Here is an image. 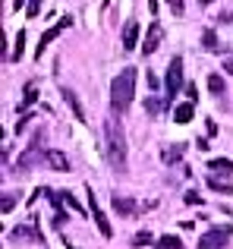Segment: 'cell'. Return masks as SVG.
I'll list each match as a JSON object with an SVG mask.
<instances>
[{
	"mask_svg": "<svg viewBox=\"0 0 233 249\" xmlns=\"http://www.w3.org/2000/svg\"><path fill=\"white\" fill-rule=\"evenodd\" d=\"M104 139H107V161L116 174L126 170V133H123L120 117H107L104 120Z\"/></svg>",
	"mask_w": 233,
	"mask_h": 249,
	"instance_id": "6da1fadb",
	"label": "cell"
},
{
	"mask_svg": "<svg viewBox=\"0 0 233 249\" xmlns=\"http://www.w3.org/2000/svg\"><path fill=\"white\" fill-rule=\"evenodd\" d=\"M135 76H139V73H135L133 67L120 70V76H114V82H111V114L114 117H123V114H126V107L133 104Z\"/></svg>",
	"mask_w": 233,
	"mask_h": 249,
	"instance_id": "7a4b0ae2",
	"label": "cell"
},
{
	"mask_svg": "<svg viewBox=\"0 0 233 249\" xmlns=\"http://www.w3.org/2000/svg\"><path fill=\"white\" fill-rule=\"evenodd\" d=\"M44 129H38L35 136H32V145H25V152L19 155L16 161V170H32L38 164H48V152H44Z\"/></svg>",
	"mask_w": 233,
	"mask_h": 249,
	"instance_id": "3957f363",
	"label": "cell"
},
{
	"mask_svg": "<svg viewBox=\"0 0 233 249\" xmlns=\"http://www.w3.org/2000/svg\"><path fill=\"white\" fill-rule=\"evenodd\" d=\"M164 89H167V104L173 101V95H180L183 85V57H173L170 67H167V76H164Z\"/></svg>",
	"mask_w": 233,
	"mask_h": 249,
	"instance_id": "277c9868",
	"label": "cell"
},
{
	"mask_svg": "<svg viewBox=\"0 0 233 249\" xmlns=\"http://www.w3.org/2000/svg\"><path fill=\"white\" fill-rule=\"evenodd\" d=\"M230 240V224H221V227H211L208 233H202L196 249H224Z\"/></svg>",
	"mask_w": 233,
	"mask_h": 249,
	"instance_id": "5b68a950",
	"label": "cell"
},
{
	"mask_svg": "<svg viewBox=\"0 0 233 249\" xmlns=\"http://www.w3.org/2000/svg\"><path fill=\"white\" fill-rule=\"evenodd\" d=\"M85 193H88V208H92V218H95V224H98L101 237L111 240V237H114V227H111V221L104 218V212L98 208V202H95V189H92V186H85Z\"/></svg>",
	"mask_w": 233,
	"mask_h": 249,
	"instance_id": "8992f818",
	"label": "cell"
},
{
	"mask_svg": "<svg viewBox=\"0 0 233 249\" xmlns=\"http://www.w3.org/2000/svg\"><path fill=\"white\" fill-rule=\"evenodd\" d=\"M69 25H73V19H69V16H60V19H57V25H50V29L44 32V35H41V44H38V54H35L38 60H41V57H44V48H48V44L54 41L57 35H63V32L69 29Z\"/></svg>",
	"mask_w": 233,
	"mask_h": 249,
	"instance_id": "52a82bcc",
	"label": "cell"
},
{
	"mask_svg": "<svg viewBox=\"0 0 233 249\" xmlns=\"http://www.w3.org/2000/svg\"><path fill=\"white\" fill-rule=\"evenodd\" d=\"M161 38H164L161 22H151V25H148V32H145V41H142V51H145V54H154L158 44H161Z\"/></svg>",
	"mask_w": 233,
	"mask_h": 249,
	"instance_id": "ba28073f",
	"label": "cell"
},
{
	"mask_svg": "<svg viewBox=\"0 0 233 249\" xmlns=\"http://www.w3.org/2000/svg\"><path fill=\"white\" fill-rule=\"evenodd\" d=\"M120 41H123V51H133L135 44H139V19H129V22L123 25Z\"/></svg>",
	"mask_w": 233,
	"mask_h": 249,
	"instance_id": "9c48e42d",
	"label": "cell"
},
{
	"mask_svg": "<svg viewBox=\"0 0 233 249\" xmlns=\"http://www.w3.org/2000/svg\"><path fill=\"white\" fill-rule=\"evenodd\" d=\"M10 240H16V243H22V240H32V243H41V240H44V233L38 231V224H32V227H16V231L10 233Z\"/></svg>",
	"mask_w": 233,
	"mask_h": 249,
	"instance_id": "30bf717a",
	"label": "cell"
},
{
	"mask_svg": "<svg viewBox=\"0 0 233 249\" xmlns=\"http://www.w3.org/2000/svg\"><path fill=\"white\" fill-rule=\"evenodd\" d=\"M48 167L57 170V174H67V170H69V158L63 152H57V148H48Z\"/></svg>",
	"mask_w": 233,
	"mask_h": 249,
	"instance_id": "8fae6325",
	"label": "cell"
},
{
	"mask_svg": "<svg viewBox=\"0 0 233 249\" xmlns=\"http://www.w3.org/2000/svg\"><path fill=\"white\" fill-rule=\"evenodd\" d=\"M60 95H63V101H67V107L73 110V117H76V120H85V110H82V104H79V95H76L73 89H63Z\"/></svg>",
	"mask_w": 233,
	"mask_h": 249,
	"instance_id": "7c38bea8",
	"label": "cell"
},
{
	"mask_svg": "<svg viewBox=\"0 0 233 249\" xmlns=\"http://www.w3.org/2000/svg\"><path fill=\"white\" fill-rule=\"evenodd\" d=\"M192 117H196V104H192V101H183V104H177V107H173V120H177L180 126H183V123H189Z\"/></svg>",
	"mask_w": 233,
	"mask_h": 249,
	"instance_id": "4fadbf2b",
	"label": "cell"
},
{
	"mask_svg": "<svg viewBox=\"0 0 233 249\" xmlns=\"http://www.w3.org/2000/svg\"><path fill=\"white\" fill-rule=\"evenodd\" d=\"M186 145H180V142H173V145H167L164 152H161V158H164V164H177L180 158H183Z\"/></svg>",
	"mask_w": 233,
	"mask_h": 249,
	"instance_id": "5bb4252c",
	"label": "cell"
},
{
	"mask_svg": "<svg viewBox=\"0 0 233 249\" xmlns=\"http://www.w3.org/2000/svg\"><path fill=\"white\" fill-rule=\"evenodd\" d=\"M35 98H38V85H35V82H29V85L22 89V101H19V110L25 114V110L35 104Z\"/></svg>",
	"mask_w": 233,
	"mask_h": 249,
	"instance_id": "9a60e30c",
	"label": "cell"
},
{
	"mask_svg": "<svg viewBox=\"0 0 233 249\" xmlns=\"http://www.w3.org/2000/svg\"><path fill=\"white\" fill-rule=\"evenodd\" d=\"M208 186L215 189V193H224V196H230V193H233V183H230V180H224V177H217V174H211V177H208Z\"/></svg>",
	"mask_w": 233,
	"mask_h": 249,
	"instance_id": "2e32d148",
	"label": "cell"
},
{
	"mask_svg": "<svg viewBox=\"0 0 233 249\" xmlns=\"http://www.w3.org/2000/svg\"><path fill=\"white\" fill-rule=\"evenodd\" d=\"M208 170H215V174H233V161L230 158H211Z\"/></svg>",
	"mask_w": 233,
	"mask_h": 249,
	"instance_id": "e0dca14e",
	"label": "cell"
},
{
	"mask_svg": "<svg viewBox=\"0 0 233 249\" xmlns=\"http://www.w3.org/2000/svg\"><path fill=\"white\" fill-rule=\"evenodd\" d=\"M114 208H116L120 214H133V212H135V202L126 199V196H114Z\"/></svg>",
	"mask_w": 233,
	"mask_h": 249,
	"instance_id": "ac0fdd59",
	"label": "cell"
},
{
	"mask_svg": "<svg viewBox=\"0 0 233 249\" xmlns=\"http://www.w3.org/2000/svg\"><path fill=\"white\" fill-rule=\"evenodd\" d=\"M158 249H183V240L173 237V233H164V237L158 240Z\"/></svg>",
	"mask_w": 233,
	"mask_h": 249,
	"instance_id": "d6986e66",
	"label": "cell"
},
{
	"mask_svg": "<svg viewBox=\"0 0 233 249\" xmlns=\"http://www.w3.org/2000/svg\"><path fill=\"white\" fill-rule=\"evenodd\" d=\"M202 44L208 51H221V44H217V35H215V29H205L202 32Z\"/></svg>",
	"mask_w": 233,
	"mask_h": 249,
	"instance_id": "ffe728a7",
	"label": "cell"
},
{
	"mask_svg": "<svg viewBox=\"0 0 233 249\" xmlns=\"http://www.w3.org/2000/svg\"><path fill=\"white\" fill-rule=\"evenodd\" d=\"M16 48H13V54H10V60H19V57H22V51H25V32L19 29V35H16Z\"/></svg>",
	"mask_w": 233,
	"mask_h": 249,
	"instance_id": "44dd1931",
	"label": "cell"
},
{
	"mask_svg": "<svg viewBox=\"0 0 233 249\" xmlns=\"http://www.w3.org/2000/svg\"><path fill=\"white\" fill-rule=\"evenodd\" d=\"M208 89H211V95L221 98V95H224V79H221L217 73H211V76H208Z\"/></svg>",
	"mask_w": 233,
	"mask_h": 249,
	"instance_id": "7402d4cb",
	"label": "cell"
},
{
	"mask_svg": "<svg viewBox=\"0 0 233 249\" xmlns=\"http://www.w3.org/2000/svg\"><path fill=\"white\" fill-rule=\"evenodd\" d=\"M154 243V237H151V231H139V233H135V237H133V246H151Z\"/></svg>",
	"mask_w": 233,
	"mask_h": 249,
	"instance_id": "603a6c76",
	"label": "cell"
},
{
	"mask_svg": "<svg viewBox=\"0 0 233 249\" xmlns=\"http://www.w3.org/2000/svg\"><path fill=\"white\" fill-rule=\"evenodd\" d=\"M0 208H3V214H10L13 208H16V193H3V202H0Z\"/></svg>",
	"mask_w": 233,
	"mask_h": 249,
	"instance_id": "cb8c5ba5",
	"label": "cell"
},
{
	"mask_svg": "<svg viewBox=\"0 0 233 249\" xmlns=\"http://www.w3.org/2000/svg\"><path fill=\"white\" fill-rule=\"evenodd\" d=\"M145 110H148V114H151V117H158L161 114V98H145Z\"/></svg>",
	"mask_w": 233,
	"mask_h": 249,
	"instance_id": "d4e9b609",
	"label": "cell"
},
{
	"mask_svg": "<svg viewBox=\"0 0 233 249\" xmlns=\"http://www.w3.org/2000/svg\"><path fill=\"white\" fill-rule=\"evenodd\" d=\"M60 196H63V205H69V208H73L76 214H82V205H79V202L73 199V196H69V193H60Z\"/></svg>",
	"mask_w": 233,
	"mask_h": 249,
	"instance_id": "484cf974",
	"label": "cell"
},
{
	"mask_svg": "<svg viewBox=\"0 0 233 249\" xmlns=\"http://www.w3.org/2000/svg\"><path fill=\"white\" fill-rule=\"evenodd\" d=\"M183 202H186V205H202V196H199L196 189H189V193L183 196Z\"/></svg>",
	"mask_w": 233,
	"mask_h": 249,
	"instance_id": "4316f807",
	"label": "cell"
},
{
	"mask_svg": "<svg viewBox=\"0 0 233 249\" xmlns=\"http://www.w3.org/2000/svg\"><path fill=\"white\" fill-rule=\"evenodd\" d=\"M25 13H29V19H35L38 13H41V3H38V0H32V3H25Z\"/></svg>",
	"mask_w": 233,
	"mask_h": 249,
	"instance_id": "83f0119b",
	"label": "cell"
},
{
	"mask_svg": "<svg viewBox=\"0 0 233 249\" xmlns=\"http://www.w3.org/2000/svg\"><path fill=\"white\" fill-rule=\"evenodd\" d=\"M29 120H35V117H32V114H22V117H19V123H16V133H22V129L29 126Z\"/></svg>",
	"mask_w": 233,
	"mask_h": 249,
	"instance_id": "f1b7e54d",
	"label": "cell"
},
{
	"mask_svg": "<svg viewBox=\"0 0 233 249\" xmlns=\"http://www.w3.org/2000/svg\"><path fill=\"white\" fill-rule=\"evenodd\" d=\"M183 10H186L183 0H173V3H170V13H177V16H183Z\"/></svg>",
	"mask_w": 233,
	"mask_h": 249,
	"instance_id": "f546056e",
	"label": "cell"
},
{
	"mask_svg": "<svg viewBox=\"0 0 233 249\" xmlns=\"http://www.w3.org/2000/svg\"><path fill=\"white\" fill-rule=\"evenodd\" d=\"M186 95H189V101L196 104V98H199V89H196V82H189V85H186Z\"/></svg>",
	"mask_w": 233,
	"mask_h": 249,
	"instance_id": "4dcf8cb0",
	"label": "cell"
},
{
	"mask_svg": "<svg viewBox=\"0 0 233 249\" xmlns=\"http://www.w3.org/2000/svg\"><path fill=\"white\" fill-rule=\"evenodd\" d=\"M224 70H227V76H233V60H227V63H224Z\"/></svg>",
	"mask_w": 233,
	"mask_h": 249,
	"instance_id": "1f68e13d",
	"label": "cell"
},
{
	"mask_svg": "<svg viewBox=\"0 0 233 249\" xmlns=\"http://www.w3.org/2000/svg\"><path fill=\"white\" fill-rule=\"evenodd\" d=\"M67 249H76V246H67Z\"/></svg>",
	"mask_w": 233,
	"mask_h": 249,
	"instance_id": "d6a6232c",
	"label": "cell"
}]
</instances>
